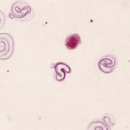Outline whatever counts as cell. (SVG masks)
I'll list each match as a JSON object with an SVG mask.
<instances>
[{
  "instance_id": "cell-1",
  "label": "cell",
  "mask_w": 130,
  "mask_h": 130,
  "mask_svg": "<svg viewBox=\"0 0 130 130\" xmlns=\"http://www.w3.org/2000/svg\"><path fill=\"white\" fill-rule=\"evenodd\" d=\"M12 18H15L21 22H25L33 18L35 12L31 7L27 3L22 1L15 2L12 6Z\"/></svg>"
},
{
  "instance_id": "cell-2",
  "label": "cell",
  "mask_w": 130,
  "mask_h": 130,
  "mask_svg": "<svg viewBox=\"0 0 130 130\" xmlns=\"http://www.w3.org/2000/svg\"><path fill=\"white\" fill-rule=\"evenodd\" d=\"M0 57L1 59H7L11 57L14 50L13 39L9 34L0 35Z\"/></svg>"
},
{
  "instance_id": "cell-3",
  "label": "cell",
  "mask_w": 130,
  "mask_h": 130,
  "mask_svg": "<svg viewBox=\"0 0 130 130\" xmlns=\"http://www.w3.org/2000/svg\"><path fill=\"white\" fill-rule=\"evenodd\" d=\"M118 63L115 56L107 55L103 57L98 62L99 69L105 73L109 74L112 72Z\"/></svg>"
},
{
  "instance_id": "cell-4",
  "label": "cell",
  "mask_w": 130,
  "mask_h": 130,
  "mask_svg": "<svg viewBox=\"0 0 130 130\" xmlns=\"http://www.w3.org/2000/svg\"><path fill=\"white\" fill-rule=\"evenodd\" d=\"M55 78L56 80L61 81L64 80L66 76V73H70L71 72L70 68L64 63L59 62L55 66Z\"/></svg>"
},
{
  "instance_id": "cell-5",
  "label": "cell",
  "mask_w": 130,
  "mask_h": 130,
  "mask_svg": "<svg viewBox=\"0 0 130 130\" xmlns=\"http://www.w3.org/2000/svg\"><path fill=\"white\" fill-rule=\"evenodd\" d=\"M81 39L79 35L74 34L68 36L65 41L66 47L70 50H74L81 43Z\"/></svg>"
}]
</instances>
